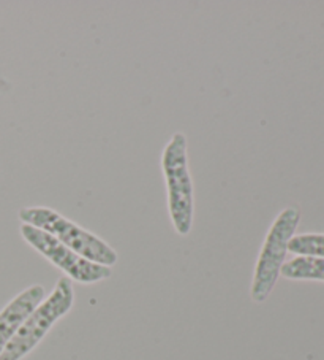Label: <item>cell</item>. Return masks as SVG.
<instances>
[{
    "label": "cell",
    "instance_id": "2",
    "mask_svg": "<svg viewBox=\"0 0 324 360\" xmlns=\"http://www.w3.org/2000/svg\"><path fill=\"white\" fill-rule=\"evenodd\" d=\"M18 218L22 224H29L53 235L60 243L70 248L81 257L90 260L93 264L113 266L119 260L117 252L98 235L86 231L76 222L67 219L58 211L48 207H26L21 208Z\"/></svg>",
    "mask_w": 324,
    "mask_h": 360
},
{
    "label": "cell",
    "instance_id": "5",
    "mask_svg": "<svg viewBox=\"0 0 324 360\" xmlns=\"http://www.w3.org/2000/svg\"><path fill=\"white\" fill-rule=\"evenodd\" d=\"M20 232L21 237L36 252H40L43 257L64 271L67 278H70L72 281L81 284H95L113 275V270L109 266L93 264L90 260L81 257L79 254L72 251L70 248L60 243L58 238H54L53 235L41 231V229L21 224Z\"/></svg>",
    "mask_w": 324,
    "mask_h": 360
},
{
    "label": "cell",
    "instance_id": "6",
    "mask_svg": "<svg viewBox=\"0 0 324 360\" xmlns=\"http://www.w3.org/2000/svg\"><path fill=\"white\" fill-rule=\"evenodd\" d=\"M45 297V288L41 284H34L26 290H22L21 294H18L0 311V356H2L10 341L13 340L16 332L20 330L22 322L40 305Z\"/></svg>",
    "mask_w": 324,
    "mask_h": 360
},
{
    "label": "cell",
    "instance_id": "3",
    "mask_svg": "<svg viewBox=\"0 0 324 360\" xmlns=\"http://www.w3.org/2000/svg\"><path fill=\"white\" fill-rule=\"evenodd\" d=\"M299 222H301V211L295 207L282 210L274 219L261 246L257 265H255L250 288L253 302H266L276 288L280 271L286 262L290 241L296 235Z\"/></svg>",
    "mask_w": 324,
    "mask_h": 360
},
{
    "label": "cell",
    "instance_id": "7",
    "mask_svg": "<svg viewBox=\"0 0 324 360\" xmlns=\"http://www.w3.org/2000/svg\"><path fill=\"white\" fill-rule=\"evenodd\" d=\"M280 276L295 281H324V259L296 256L285 262Z\"/></svg>",
    "mask_w": 324,
    "mask_h": 360
},
{
    "label": "cell",
    "instance_id": "4",
    "mask_svg": "<svg viewBox=\"0 0 324 360\" xmlns=\"http://www.w3.org/2000/svg\"><path fill=\"white\" fill-rule=\"evenodd\" d=\"M74 305V289L70 278H60L55 283L53 292L41 300V303L22 322L20 330L0 356V360H22L29 356L40 341L46 337L55 322L70 313Z\"/></svg>",
    "mask_w": 324,
    "mask_h": 360
},
{
    "label": "cell",
    "instance_id": "1",
    "mask_svg": "<svg viewBox=\"0 0 324 360\" xmlns=\"http://www.w3.org/2000/svg\"><path fill=\"white\" fill-rule=\"evenodd\" d=\"M161 172H163L168 191V213L174 231L180 237L191 232L195 216V191L189 167V143L182 132H176L166 143L161 154Z\"/></svg>",
    "mask_w": 324,
    "mask_h": 360
},
{
    "label": "cell",
    "instance_id": "8",
    "mask_svg": "<svg viewBox=\"0 0 324 360\" xmlns=\"http://www.w3.org/2000/svg\"><path fill=\"white\" fill-rule=\"evenodd\" d=\"M288 252L296 254V256L324 259V233L295 235L290 241Z\"/></svg>",
    "mask_w": 324,
    "mask_h": 360
}]
</instances>
